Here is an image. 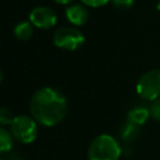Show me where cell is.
Here are the masks:
<instances>
[{
    "label": "cell",
    "mask_w": 160,
    "mask_h": 160,
    "mask_svg": "<svg viewBox=\"0 0 160 160\" xmlns=\"http://www.w3.org/2000/svg\"><path fill=\"white\" fill-rule=\"evenodd\" d=\"M30 112L38 122L45 126H54L66 116L68 102L65 96L55 89L41 88L31 96Z\"/></svg>",
    "instance_id": "6da1fadb"
},
{
    "label": "cell",
    "mask_w": 160,
    "mask_h": 160,
    "mask_svg": "<svg viewBox=\"0 0 160 160\" xmlns=\"http://www.w3.org/2000/svg\"><path fill=\"white\" fill-rule=\"evenodd\" d=\"M121 155L119 142L110 135L102 134L96 136L88 150L89 160H118Z\"/></svg>",
    "instance_id": "7a4b0ae2"
},
{
    "label": "cell",
    "mask_w": 160,
    "mask_h": 160,
    "mask_svg": "<svg viewBox=\"0 0 160 160\" xmlns=\"http://www.w3.org/2000/svg\"><path fill=\"white\" fill-rule=\"evenodd\" d=\"M10 132L18 141L22 144H30L38 136L36 120L28 115L15 116L10 124Z\"/></svg>",
    "instance_id": "3957f363"
},
{
    "label": "cell",
    "mask_w": 160,
    "mask_h": 160,
    "mask_svg": "<svg viewBox=\"0 0 160 160\" xmlns=\"http://www.w3.org/2000/svg\"><path fill=\"white\" fill-rule=\"evenodd\" d=\"M138 94L145 100H156L160 98V70L152 69L144 72L136 84Z\"/></svg>",
    "instance_id": "277c9868"
},
{
    "label": "cell",
    "mask_w": 160,
    "mask_h": 160,
    "mask_svg": "<svg viewBox=\"0 0 160 160\" xmlns=\"http://www.w3.org/2000/svg\"><path fill=\"white\" fill-rule=\"evenodd\" d=\"M54 44L55 46L64 49V50H76L79 49L84 41L85 38L82 35V32L80 30H78L76 28H71V26H62L59 28L55 32H54Z\"/></svg>",
    "instance_id": "5b68a950"
},
{
    "label": "cell",
    "mask_w": 160,
    "mask_h": 160,
    "mask_svg": "<svg viewBox=\"0 0 160 160\" xmlns=\"http://www.w3.org/2000/svg\"><path fill=\"white\" fill-rule=\"evenodd\" d=\"M29 20L35 28L50 29L56 24L58 16L55 11L48 6H36L30 11Z\"/></svg>",
    "instance_id": "8992f818"
},
{
    "label": "cell",
    "mask_w": 160,
    "mask_h": 160,
    "mask_svg": "<svg viewBox=\"0 0 160 160\" xmlns=\"http://www.w3.org/2000/svg\"><path fill=\"white\" fill-rule=\"evenodd\" d=\"M66 19L75 26H81L89 20V11L84 4H71L65 10Z\"/></svg>",
    "instance_id": "52a82bcc"
},
{
    "label": "cell",
    "mask_w": 160,
    "mask_h": 160,
    "mask_svg": "<svg viewBox=\"0 0 160 160\" xmlns=\"http://www.w3.org/2000/svg\"><path fill=\"white\" fill-rule=\"evenodd\" d=\"M150 116V109L145 106H135L128 112V121L135 125H142Z\"/></svg>",
    "instance_id": "ba28073f"
},
{
    "label": "cell",
    "mask_w": 160,
    "mask_h": 160,
    "mask_svg": "<svg viewBox=\"0 0 160 160\" xmlns=\"http://www.w3.org/2000/svg\"><path fill=\"white\" fill-rule=\"evenodd\" d=\"M139 134H140L139 125H135V124H132L130 121H126L125 124H122L121 130H120V136L126 142L134 141L139 136Z\"/></svg>",
    "instance_id": "9c48e42d"
},
{
    "label": "cell",
    "mask_w": 160,
    "mask_h": 160,
    "mask_svg": "<svg viewBox=\"0 0 160 160\" xmlns=\"http://www.w3.org/2000/svg\"><path fill=\"white\" fill-rule=\"evenodd\" d=\"M32 24L30 21H21L14 28V35L18 40H29L32 35Z\"/></svg>",
    "instance_id": "30bf717a"
},
{
    "label": "cell",
    "mask_w": 160,
    "mask_h": 160,
    "mask_svg": "<svg viewBox=\"0 0 160 160\" xmlns=\"http://www.w3.org/2000/svg\"><path fill=\"white\" fill-rule=\"evenodd\" d=\"M12 135L6 129H0V149L1 152H6L12 148Z\"/></svg>",
    "instance_id": "8fae6325"
},
{
    "label": "cell",
    "mask_w": 160,
    "mask_h": 160,
    "mask_svg": "<svg viewBox=\"0 0 160 160\" xmlns=\"http://www.w3.org/2000/svg\"><path fill=\"white\" fill-rule=\"evenodd\" d=\"M150 115L156 121H160V98L152 101L150 106Z\"/></svg>",
    "instance_id": "7c38bea8"
},
{
    "label": "cell",
    "mask_w": 160,
    "mask_h": 160,
    "mask_svg": "<svg viewBox=\"0 0 160 160\" xmlns=\"http://www.w3.org/2000/svg\"><path fill=\"white\" fill-rule=\"evenodd\" d=\"M111 4L120 10H128L134 5V0H111Z\"/></svg>",
    "instance_id": "4fadbf2b"
},
{
    "label": "cell",
    "mask_w": 160,
    "mask_h": 160,
    "mask_svg": "<svg viewBox=\"0 0 160 160\" xmlns=\"http://www.w3.org/2000/svg\"><path fill=\"white\" fill-rule=\"evenodd\" d=\"M12 120H14V118H12L11 112L6 108H1V110H0V121H1V124L2 125H5V124L10 125L12 122Z\"/></svg>",
    "instance_id": "5bb4252c"
},
{
    "label": "cell",
    "mask_w": 160,
    "mask_h": 160,
    "mask_svg": "<svg viewBox=\"0 0 160 160\" xmlns=\"http://www.w3.org/2000/svg\"><path fill=\"white\" fill-rule=\"evenodd\" d=\"M80 1H81V4H84L85 6H89V8H100V6L106 5L111 0H80Z\"/></svg>",
    "instance_id": "9a60e30c"
},
{
    "label": "cell",
    "mask_w": 160,
    "mask_h": 160,
    "mask_svg": "<svg viewBox=\"0 0 160 160\" xmlns=\"http://www.w3.org/2000/svg\"><path fill=\"white\" fill-rule=\"evenodd\" d=\"M56 4H60V5H68V4H70L71 1H74V0H54Z\"/></svg>",
    "instance_id": "2e32d148"
},
{
    "label": "cell",
    "mask_w": 160,
    "mask_h": 160,
    "mask_svg": "<svg viewBox=\"0 0 160 160\" xmlns=\"http://www.w3.org/2000/svg\"><path fill=\"white\" fill-rule=\"evenodd\" d=\"M9 160H24V159H21V158H16V156H11Z\"/></svg>",
    "instance_id": "e0dca14e"
},
{
    "label": "cell",
    "mask_w": 160,
    "mask_h": 160,
    "mask_svg": "<svg viewBox=\"0 0 160 160\" xmlns=\"http://www.w3.org/2000/svg\"><path fill=\"white\" fill-rule=\"evenodd\" d=\"M156 9L160 11V0H159V1H158V4H156Z\"/></svg>",
    "instance_id": "ac0fdd59"
}]
</instances>
